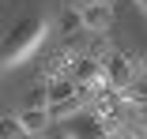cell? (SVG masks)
Instances as JSON below:
<instances>
[{"label": "cell", "mask_w": 147, "mask_h": 139, "mask_svg": "<svg viewBox=\"0 0 147 139\" xmlns=\"http://www.w3.org/2000/svg\"><path fill=\"white\" fill-rule=\"evenodd\" d=\"M102 79L109 83L113 90H128L132 83H136V68L128 57H121V53H113V57L102 60Z\"/></svg>", "instance_id": "cell-2"}, {"label": "cell", "mask_w": 147, "mask_h": 139, "mask_svg": "<svg viewBox=\"0 0 147 139\" xmlns=\"http://www.w3.org/2000/svg\"><path fill=\"white\" fill-rule=\"evenodd\" d=\"M64 132H68L72 139H109V132H106V120H98L94 113H91V117H83V113H79V117H76V120L64 128Z\"/></svg>", "instance_id": "cell-5"}, {"label": "cell", "mask_w": 147, "mask_h": 139, "mask_svg": "<svg viewBox=\"0 0 147 139\" xmlns=\"http://www.w3.org/2000/svg\"><path fill=\"white\" fill-rule=\"evenodd\" d=\"M19 124H23V132L26 135H42L45 128H49V113H45V109H23V113H19Z\"/></svg>", "instance_id": "cell-6"}, {"label": "cell", "mask_w": 147, "mask_h": 139, "mask_svg": "<svg viewBox=\"0 0 147 139\" xmlns=\"http://www.w3.org/2000/svg\"><path fill=\"white\" fill-rule=\"evenodd\" d=\"M45 113H49V120H53V117H57V120H64V117H79V113H83V90H79L76 98H68V102H53Z\"/></svg>", "instance_id": "cell-7"}, {"label": "cell", "mask_w": 147, "mask_h": 139, "mask_svg": "<svg viewBox=\"0 0 147 139\" xmlns=\"http://www.w3.org/2000/svg\"><path fill=\"white\" fill-rule=\"evenodd\" d=\"M26 109H49V90H45V83H38V87L26 94Z\"/></svg>", "instance_id": "cell-10"}, {"label": "cell", "mask_w": 147, "mask_h": 139, "mask_svg": "<svg viewBox=\"0 0 147 139\" xmlns=\"http://www.w3.org/2000/svg\"><path fill=\"white\" fill-rule=\"evenodd\" d=\"M61 34H64V38L83 34V23H79V11H76V8H72V11H64V19H61Z\"/></svg>", "instance_id": "cell-9"}, {"label": "cell", "mask_w": 147, "mask_h": 139, "mask_svg": "<svg viewBox=\"0 0 147 139\" xmlns=\"http://www.w3.org/2000/svg\"><path fill=\"white\" fill-rule=\"evenodd\" d=\"M0 139H30V135L23 132L19 117H0Z\"/></svg>", "instance_id": "cell-8"}, {"label": "cell", "mask_w": 147, "mask_h": 139, "mask_svg": "<svg viewBox=\"0 0 147 139\" xmlns=\"http://www.w3.org/2000/svg\"><path fill=\"white\" fill-rule=\"evenodd\" d=\"M136 4H140V8H143V11H147V0H136Z\"/></svg>", "instance_id": "cell-13"}, {"label": "cell", "mask_w": 147, "mask_h": 139, "mask_svg": "<svg viewBox=\"0 0 147 139\" xmlns=\"http://www.w3.org/2000/svg\"><path fill=\"white\" fill-rule=\"evenodd\" d=\"M45 34H49V23H45L42 15L23 19L15 30H11L4 41H0V72H8V68L23 64L26 57H34V53H38V45L45 41Z\"/></svg>", "instance_id": "cell-1"}, {"label": "cell", "mask_w": 147, "mask_h": 139, "mask_svg": "<svg viewBox=\"0 0 147 139\" xmlns=\"http://www.w3.org/2000/svg\"><path fill=\"white\" fill-rule=\"evenodd\" d=\"M76 11H79L83 30L102 34V30H109V26H113V8H109V4H87V8H76Z\"/></svg>", "instance_id": "cell-4"}, {"label": "cell", "mask_w": 147, "mask_h": 139, "mask_svg": "<svg viewBox=\"0 0 147 139\" xmlns=\"http://www.w3.org/2000/svg\"><path fill=\"white\" fill-rule=\"evenodd\" d=\"M76 8H87V4H109V0H72Z\"/></svg>", "instance_id": "cell-12"}, {"label": "cell", "mask_w": 147, "mask_h": 139, "mask_svg": "<svg viewBox=\"0 0 147 139\" xmlns=\"http://www.w3.org/2000/svg\"><path fill=\"white\" fill-rule=\"evenodd\" d=\"M140 105H143V120H147V102H140Z\"/></svg>", "instance_id": "cell-14"}, {"label": "cell", "mask_w": 147, "mask_h": 139, "mask_svg": "<svg viewBox=\"0 0 147 139\" xmlns=\"http://www.w3.org/2000/svg\"><path fill=\"white\" fill-rule=\"evenodd\" d=\"M72 83L76 87H87V90H98L102 87V60H94V57H83V60H76L72 64Z\"/></svg>", "instance_id": "cell-3"}, {"label": "cell", "mask_w": 147, "mask_h": 139, "mask_svg": "<svg viewBox=\"0 0 147 139\" xmlns=\"http://www.w3.org/2000/svg\"><path fill=\"white\" fill-rule=\"evenodd\" d=\"M42 139H72V135H68L64 128H45V132H42Z\"/></svg>", "instance_id": "cell-11"}]
</instances>
